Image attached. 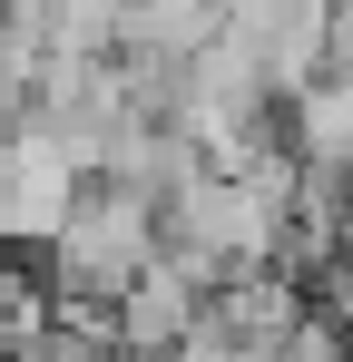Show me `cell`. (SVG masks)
I'll return each mask as SVG.
<instances>
[{
    "mask_svg": "<svg viewBox=\"0 0 353 362\" xmlns=\"http://www.w3.org/2000/svg\"><path fill=\"white\" fill-rule=\"evenodd\" d=\"M79 167L59 157L40 127H20L10 147H0V235H30V245H50L59 235V216L79 206Z\"/></svg>",
    "mask_w": 353,
    "mask_h": 362,
    "instance_id": "obj_1",
    "label": "cell"
}]
</instances>
